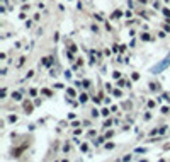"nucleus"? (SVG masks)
Here are the masks:
<instances>
[{
    "instance_id": "obj_1",
    "label": "nucleus",
    "mask_w": 170,
    "mask_h": 162,
    "mask_svg": "<svg viewBox=\"0 0 170 162\" xmlns=\"http://www.w3.org/2000/svg\"><path fill=\"white\" fill-rule=\"evenodd\" d=\"M168 65H170V55H168V58H167L165 62H160V63H158L157 67L153 68L151 72H153V73H158V72H160V70H163V68H167V67H168Z\"/></svg>"
},
{
    "instance_id": "obj_2",
    "label": "nucleus",
    "mask_w": 170,
    "mask_h": 162,
    "mask_svg": "<svg viewBox=\"0 0 170 162\" xmlns=\"http://www.w3.org/2000/svg\"><path fill=\"white\" fill-rule=\"evenodd\" d=\"M27 145H29V142H27V143H24L22 147H19V149H15V150L12 152V155H14V157H19V155H21V153L25 150V147H27Z\"/></svg>"
},
{
    "instance_id": "obj_3",
    "label": "nucleus",
    "mask_w": 170,
    "mask_h": 162,
    "mask_svg": "<svg viewBox=\"0 0 170 162\" xmlns=\"http://www.w3.org/2000/svg\"><path fill=\"white\" fill-rule=\"evenodd\" d=\"M32 104H31V102L29 101H25L24 102V111H25V113H27V114H31V113H32Z\"/></svg>"
},
{
    "instance_id": "obj_4",
    "label": "nucleus",
    "mask_w": 170,
    "mask_h": 162,
    "mask_svg": "<svg viewBox=\"0 0 170 162\" xmlns=\"http://www.w3.org/2000/svg\"><path fill=\"white\" fill-rule=\"evenodd\" d=\"M121 16H123V12H121V10H116V12L112 14V19H119Z\"/></svg>"
},
{
    "instance_id": "obj_5",
    "label": "nucleus",
    "mask_w": 170,
    "mask_h": 162,
    "mask_svg": "<svg viewBox=\"0 0 170 162\" xmlns=\"http://www.w3.org/2000/svg\"><path fill=\"white\" fill-rule=\"evenodd\" d=\"M87 99H89V97H87L85 94H82V96H80V102H85V101H87Z\"/></svg>"
},
{
    "instance_id": "obj_6",
    "label": "nucleus",
    "mask_w": 170,
    "mask_h": 162,
    "mask_svg": "<svg viewBox=\"0 0 170 162\" xmlns=\"http://www.w3.org/2000/svg\"><path fill=\"white\" fill-rule=\"evenodd\" d=\"M14 99H15V101H19V99H21V94H19V92H14Z\"/></svg>"
},
{
    "instance_id": "obj_7",
    "label": "nucleus",
    "mask_w": 170,
    "mask_h": 162,
    "mask_svg": "<svg viewBox=\"0 0 170 162\" xmlns=\"http://www.w3.org/2000/svg\"><path fill=\"white\" fill-rule=\"evenodd\" d=\"M51 63V56H46V60H44V65H49Z\"/></svg>"
},
{
    "instance_id": "obj_8",
    "label": "nucleus",
    "mask_w": 170,
    "mask_h": 162,
    "mask_svg": "<svg viewBox=\"0 0 170 162\" xmlns=\"http://www.w3.org/2000/svg\"><path fill=\"white\" fill-rule=\"evenodd\" d=\"M42 94H44V96H51V90H48V89H42Z\"/></svg>"
},
{
    "instance_id": "obj_9",
    "label": "nucleus",
    "mask_w": 170,
    "mask_h": 162,
    "mask_svg": "<svg viewBox=\"0 0 170 162\" xmlns=\"http://www.w3.org/2000/svg\"><path fill=\"white\" fill-rule=\"evenodd\" d=\"M141 38H143V39H144V41H148V39H150V36H148V34H146V33H144V34H143V36H141Z\"/></svg>"
},
{
    "instance_id": "obj_10",
    "label": "nucleus",
    "mask_w": 170,
    "mask_h": 162,
    "mask_svg": "<svg viewBox=\"0 0 170 162\" xmlns=\"http://www.w3.org/2000/svg\"><path fill=\"white\" fill-rule=\"evenodd\" d=\"M70 51H72V53H75V51H76V46H73V44H72V46H70Z\"/></svg>"
},
{
    "instance_id": "obj_11",
    "label": "nucleus",
    "mask_w": 170,
    "mask_h": 162,
    "mask_svg": "<svg viewBox=\"0 0 170 162\" xmlns=\"http://www.w3.org/2000/svg\"><path fill=\"white\" fill-rule=\"evenodd\" d=\"M163 14H165V16H168V17H170V10H168V9H165V10H163Z\"/></svg>"
},
{
    "instance_id": "obj_12",
    "label": "nucleus",
    "mask_w": 170,
    "mask_h": 162,
    "mask_svg": "<svg viewBox=\"0 0 170 162\" xmlns=\"http://www.w3.org/2000/svg\"><path fill=\"white\" fill-rule=\"evenodd\" d=\"M163 149H165V150H168V149H170V143H167L165 147H163Z\"/></svg>"
}]
</instances>
